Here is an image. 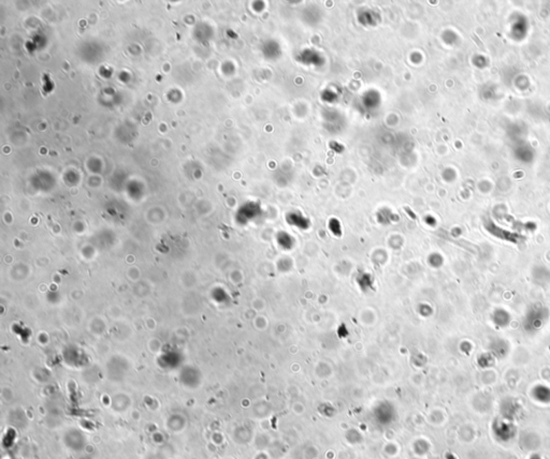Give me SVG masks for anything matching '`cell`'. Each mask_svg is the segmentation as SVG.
I'll return each instance as SVG.
<instances>
[{"instance_id":"6da1fadb","label":"cell","mask_w":550,"mask_h":459,"mask_svg":"<svg viewBox=\"0 0 550 459\" xmlns=\"http://www.w3.org/2000/svg\"><path fill=\"white\" fill-rule=\"evenodd\" d=\"M498 426V427L496 428V430H494L498 439L505 441V440H509L513 437L514 430H512V428L509 427V425H505V428H503V425Z\"/></svg>"}]
</instances>
